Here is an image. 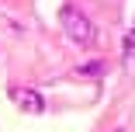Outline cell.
Segmentation results:
<instances>
[{"instance_id":"1","label":"cell","mask_w":135,"mask_h":132,"mask_svg":"<svg viewBox=\"0 0 135 132\" xmlns=\"http://www.w3.org/2000/svg\"><path fill=\"white\" fill-rule=\"evenodd\" d=\"M59 21H62V31L69 35V42H76V45H94L97 42V28H94V21L80 11V7H73V4H66L62 11H59Z\"/></svg>"},{"instance_id":"2","label":"cell","mask_w":135,"mask_h":132,"mask_svg":"<svg viewBox=\"0 0 135 132\" xmlns=\"http://www.w3.org/2000/svg\"><path fill=\"white\" fill-rule=\"evenodd\" d=\"M11 97H14V104H17L24 115H42L45 111V101H42V94L35 87H14Z\"/></svg>"},{"instance_id":"3","label":"cell","mask_w":135,"mask_h":132,"mask_svg":"<svg viewBox=\"0 0 135 132\" xmlns=\"http://www.w3.org/2000/svg\"><path fill=\"white\" fill-rule=\"evenodd\" d=\"M73 73H76V76H104V73H107V59H90V63H80V66H73Z\"/></svg>"},{"instance_id":"4","label":"cell","mask_w":135,"mask_h":132,"mask_svg":"<svg viewBox=\"0 0 135 132\" xmlns=\"http://www.w3.org/2000/svg\"><path fill=\"white\" fill-rule=\"evenodd\" d=\"M132 52H135V28L125 35V59H132Z\"/></svg>"},{"instance_id":"5","label":"cell","mask_w":135,"mask_h":132,"mask_svg":"<svg viewBox=\"0 0 135 132\" xmlns=\"http://www.w3.org/2000/svg\"><path fill=\"white\" fill-rule=\"evenodd\" d=\"M114 132H125V129H114Z\"/></svg>"}]
</instances>
